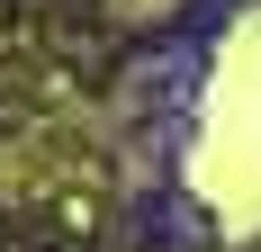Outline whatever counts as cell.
<instances>
[{
	"label": "cell",
	"instance_id": "6da1fadb",
	"mask_svg": "<svg viewBox=\"0 0 261 252\" xmlns=\"http://www.w3.org/2000/svg\"><path fill=\"white\" fill-rule=\"evenodd\" d=\"M198 198H216L234 225H261V27H243L216 63L198 126Z\"/></svg>",
	"mask_w": 261,
	"mask_h": 252
}]
</instances>
